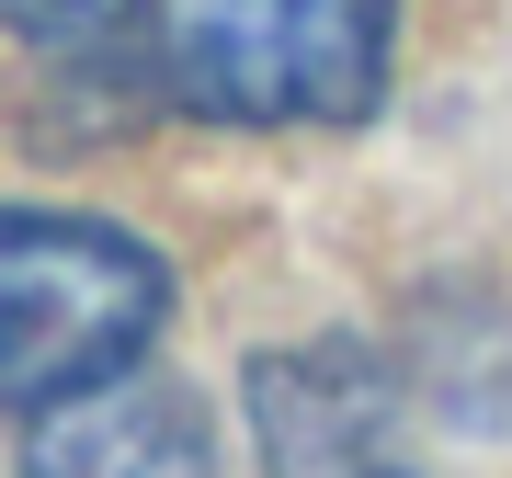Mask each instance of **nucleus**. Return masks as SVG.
Wrapping results in <instances>:
<instances>
[{
    "label": "nucleus",
    "instance_id": "1",
    "mask_svg": "<svg viewBox=\"0 0 512 478\" xmlns=\"http://www.w3.org/2000/svg\"><path fill=\"white\" fill-rule=\"evenodd\" d=\"M171 319V262L148 239L69 217V205H0V410L46 422L80 387L148 365Z\"/></svg>",
    "mask_w": 512,
    "mask_h": 478
},
{
    "label": "nucleus",
    "instance_id": "2",
    "mask_svg": "<svg viewBox=\"0 0 512 478\" xmlns=\"http://www.w3.org/2000/svg\"><path fill=\"white\" fill-rule=\"evenodd\" d=\"M399 0H160L148 80L205 126H353L387 92Z\"/></svg>",
    "mask_w": 512,
    "mask_h": 478
},
{
    "label": "nucleus",
    "instance_id": "3",
    "mask_svg": "<svg viewBox=\"0 0 512 478\" xmlns=\"http://www.w3.org/2000/svg\"><path fill=\"white\" fill-rule=\"evenodd\" d=\"M399 422V365L376 342H285L251 353V444L262 478H376Z\"/></svg>",
    "mask_w": 512,
    "mask_h": 478
},
{
    "label": "nucleus",
    "instance_id": "4",
    "mask_svg": "<svg viewBox=\"0 0 512 478\" xmlns=\"http://www.w3.org/2000/svg\"><path fill=\"white\" fill-rule=\"evenodd\" d=\"M23 478H217V433L194 387L126 365L114 387H80L69 410L23 433Z\"/></svg>",
    "mask_w": 512,
    "mask_h": 478
},
{
    "label": "nucleus",
    "instance_id": "5",
    "mask_svg": "<svg viewBox=\"0 0 512 478\" xmlns=\"http://www.w3.org/2000/svg\"><path fill=\"white\" fill-rule=\"evenodd\" d=\"M410 387L467 433L512 422V308L490 285H433L410 308Z\"/></svg>",
    "mask_w": 512,
    "mask_h": 478
},
{
    "label": "nucleus",
    "instance_id": "6",
    "mask_svg": "<svg viewBox=\"0 0 512 478\" xmlns=\"http://www.w3.org/2000/svg\"><path fill=\"white\" fill-rule=\"evenodd\" d=\"M160 0H0V23H12L23 46H69V57H92L114 46L126 23H148Z\"/></svg>",
    "mask_w": 512,
    "mask_h": 478
},
{
    "label": "nucleus",
    "instance_id": "7",
    "mask_svg": "<svg viewBox=\"0 0 512 478\" xmlns=\"http://www.w3.org/2000/svg\"><path fill=\"white\" fill-rule=\"evenodd\" d=\"M376 478H399V467H376Z\"/></svg>",
    "mask_w": 512,
    "mask_h": 478
}]
</instances>
